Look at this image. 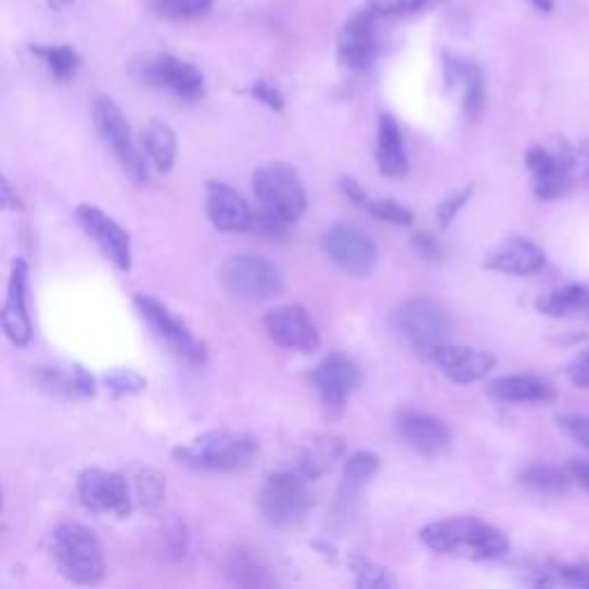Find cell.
<instances>
[{
	"mask_svg": "<svg viewBox=\"0 0 589 589\" xmlns=\"http://www.w3.org/2000/svg\"><path fill=\"white\" fill-rule=\"evenodd\" d=\"M553 578H548V585L553 582H564L572 587H587L589 589V566H578V564H562L555 566L553 572H548Z\"/></svg>",
	"mask_w": 589,
	"mask_h": 589,
	"instance_id": "cell-38",
	"label": "cell"
},
{
	"mask_svg": "<svg viewBox=\"0 0 589 589\" xmlns=\"http://www.w3.org/2000/svg\"><path fill=\"white\" fill-rule=\"evenodd\" d=\"M79 498L88 509L98 511V514L125 518L131 511L129 486L118 472L100 468L86 470L79 477Z\"/></svg>",
	"mask_w": 589,
	"mask_h": 589,
	"instance_id": "cell-11",
	"label": "cell"
},
{
	"mask_svg": "<svg viewBox=\"0 0 589 589\" xmlns=\"http://www.w3.org/2000/svg\"><path fill=\"white\" fill-rule=\"evenodd\" d=\"M24 207L22 196L14 192V187L10 184V180L0 174V210L8 213H18Z\"/></svg>",
	"mask_w": 589,
	"mask_h": 589,
	"instance_id": "cell-42",
	"label": "cell"
},
{
	"mask_svg": "<svg viewBox=\"0 0 589 589\" xmlns=\"http://www.w3.org/2000/svg\"><path fill=\"white\" fill-rule=\"evenodd\" d=\"M412 244L417 246V252H420V254H422L424 258H431V260H438V258L443 256V252H440V246L433 242V238H428V235H424V233H420V235H414V238H412Z\"/></svg>",
	"mask_w": 589,
	"mask_h": 589,
	"instance_id": "cell-44",
	"label": "cell"
},
{
	"mask_svg": "<svg viewBox=\"0 0 589 589\" xmlns=\"http://www.w3.org/2000/svg\"><path fill=\"white\" fill-rule=\"evenodd\" d=\"M488 394L504 404H550L555 389L535 375H507L488 385Z\"/></svg>",
	"mask_w": 589,
	"mask_h": 589,
	"instance_id": "cell-23",
	"label": "cell"
},
{
	"mask_svg": "<svg viewBox=\"0 0 589 589\" xmlns=\"http://www.w3.org/2000/svg\"><path fill=\"white\" fill-rule=\"evenodd\" d=\"M375 159L380 170L389 178H401L408 174V155L404 145L401 127L392 116H380L377 125V145H375Z\"/></svg>",
	"mask_w": 589,
	"mask_h": 589,
	"instance_id": "cell-24",
	"label": "cell"
},
{
	"mask_svg": "<svg viewBox=\"0 0 589 589\" xmlns=\"http://www.w3.org/2000/svg\"><path fill=\"white\" fill-rule=\"evenodd\" d=\"M350 566L353 572L357 576V582L364 585V587H385V585H392L394 580L389 578V572L383 566H377L375 562L367 560V558H353L350 560Z\"/></svg>",
	"mask_w": 589,
	"mask_h": 589,
	"instance_id": "cell-35",
	"label": "cell"
},
{
	"mask_svg": "<svg viewBox=\"0 0 589 589\" xmlns=\"http://www.w3.org/2000/svg\"><path fill=\"white\" fill-rule=\"evenodd\" d=\"M566 375H568V380H572L574 385L589 389V350L582 353L574 364L566 367Z\"/></svg>",
	"mask_w": 589,
	"mask_h": 589,
	"instance_id": "cell-43",
	"label": "cell"
},
{
	"mask_svg": "<svg viewBox=\"0 0 589 589\" xmlns=\"http://www.w3.org/2000/svg\"><path fill=\"white\" fill-rule=\"evenodd\" d=\"M521 484L527 486L529 490L558 496V492H564L568 488V477L562 470L553 468V465L535 463L521 472Z\"/></svg>",
	"mask_w": 589,
	"mask_h": 589,
	"instance_id": "cell-31",
	"label": "cell"
},
{
	"mask_svg": "<svg viewBox=\"0 0 589 589\" xmlns=\"http://www.w3.org/2000/svg\"><path fill=\"white\" fill-rule=\"evenodd\" d=\"M589 297V291L585 286H564V289H558V291H550L546 295H541L535 307L539 313L543 316H550V318H562V316H568V313H576V311H585V302Z\"/></svg>",
	"mask_w": 589,
	"mask_h": 589,
	"instance_id": "cell-27",
	"label": "cell"
},
{
	"mask_svg": "<svg viewBox=\"0 0 589 589\" xmlns=\"http://www.w3.org/2000/svg\"><path fill=\"white\" fill-rule=\"evenodd\" d=\"M223 289L238 299L265 302L283 293V277L272 263L258 256H233L221 268Z\"/></svg>",
	"mask_w": 589,
	"mask_h": 589,
	"instance_id": "cell-7",
	"label": "cell"
},
{
	"mask_svg": "<svg viewBox=\"0 0 589 589\" xmlns=\"http://www.w3.org/2000/svg\"><path fill=\"white\" fill-rule=\"evenodd\" d=\"M580 152L589 159V141H582V143H580Z\"/></svg>",
	"mask_w": 589,
	"mask_h": 589,
	"instance_id": "cell-49",
	"label": "cell"
},
{
	"mask_svg": "<svg viewBox=\"0 0 589 589\" xmlns=\"http://www.w3.org/2000/svg\"><path fill=\"white\" fill-rule=\"evenodd\" d=\"M341 451H344V445H341L338 438L322 435V438L311 443L307 447V451H304L302 463H299V474L311 482L313 477H318L320 472H325L338 459Z\"/></svg>",
	"mask_w": 589,
	"mask_h": 589,
	"instance_id": "cell-29",
	"label": "cell"
},
{
	"mask_svg": "<svg viewBox=\"0 0 589 589\" xmlns=\"http://www.w3.org/2000/svg\"><path fill=\"white\" fill-rule=\"evenodd\" d=\"M426 0H367L373 14H404L420 10Z\"/></svg>",
	"mask_w": 589,
	"mask_h": 589,
	"instance_id": "cell-40",
	"label": "cell"
},
{
	"mask_svg": "<svg viewBox=\"0 0 589 589\" xmlns=\"http://www.w3.org/2000/svg\"><path fill=\"white\" fill-rule=\"evenodd\" d=\"M377 470H380V459L373 451L353 453L344 468V479H341V488H338V502H350L357 492L371 482V477Z\"/></svg>",
	"mask_w": 589,
	"mask_h": 589,
	"instance_id": "cell-26",
	"label": "cell"
},
{
	"mask_svg": "<svg viewBox=\"0 0 589 589\" xmlns=\"http://www.w3.org/2000/svg\"><path fill=\"white\" fill-rule=\"evenodd\" d=\"M311 385L328 408H344L346 398L359 385V369L350 357L334 353L322 359L311 373Z\"/></svg>",
	"mask_w": 589,
	"mask_h": 589,
	"instance_id": "cell-18",
	"label": "cell"
},
{
	"mask_svg": "<svg viewBox=\"0 0 589 589\" xmlns=\"http://www.w3.org/2000/svg\"><path fill=\"white\" fill-rule=\"evenodd\" d=\"M47 3H49L51 10H63V8H67L72 3V0H47Z\"/></svg>",
	"mask_w": 589,
	"mask_h": 589,
	"instance_id": "cell-48",
	"label": "cell"
},
{
	"mask_svg": "<svg viewBox=\"0 0 589 589\" xmlns=\"http://www.w3.org/2000/svg\"><path fill=\"white\" fill-rule=\"evenodd\" d=\"M341 187H344V192H346L357 205H362V207H364V203H367L369 199H367V194H364V189L359 187L353 178H344V180H341Z\"/></svg>",
	"mask_w": 589,
	"mask_h": 589,
	"instance_id": "cell-45",
	"label": "cell"
},
{
	"mask_svg": "<svg viewBox=\"0 0 589 589\" xmlns=\"http://www.w3.org/2000/svg\"><path fill=\"white\" fill-rule=\"evenodd\" d=\"M92 120L104 143L111 148L113 155H116V159L125 168V174L135 182L143 184L148 180V164L135 143V137H131V127L120 106L108 98L94 100Z\"/></svg>",
	"mask_w": 589,
	"mask_h": 589,
	"instance_id": "cell-6",
	"label": "cell"
},
{
	"mask_svg": "<svg viewBox=\"0 0 589 589\" xmlns=\"http://www.w3.org/2000/svg\"><path fill=\"white\" fill-rule=\"evenodd\" d=\"M0 325H3L5 336L14 346L24 348L30 344L33 322L28 311V265L22 258L12 263L8 297L3 309H0Z\"/></svg>",
	"mask_w": 589,
	"mask_h": 589,
	"instance_id": "cell-14",
	"label": "cell"
},
{
	"mask_svg": "<svg viewBox=\"0 0 589 589\" xmlns=\"http://www.w3.org/2000/svg\"><path fill=\"white\" fill-rule=\"evenodd\" d=\"M585 311L589 313V297H587V302H585Z\"/></svg>",
	"mask_w": 589,
	"mask_h": 589,
	"instance_id": "cell-50",
	"label": "cell"
},
{
	"mask_svg": "<svg viewBox=\"0 0 589 589\" xmlns=\"http://www.w3.org/2000/svg\"><path fill=\"white\" fill-rule=\"evenodd\" d=\"M135 304L141 318L150 325V330L155 332V336L164 346L170 348V353H176L180 359H184V362L192 367L205 364V359H207L205 346L192 332H189V328L174 311L150 295H139Z\"/></svg>",
	"mask_w": 589,
	"mask_h": 589,
	"instance_id": "cell-9",
	"label": "cell"
},
{
	"mask_svg": "<svg viewBox=\"0 0 589 589\" xmlns=\"http://www.w3.org/2000/svg\"><path fill=\"white\" fill-rule=\"evenodd\" d=\"M53 558L61 574L76 585H100L106 576L102 543L81 523H63L53 532Z\"/></svg>",
	"mask_w": 589,
	"mask_h": 589,
	"instance_id": "cell-3",
	"label": "cell"
},
{
	"mask_svg": "<svg viewBox=\"0 0 589 589\" xmlns=\"http://www.w3.org/2000/svg\"><path fill=\"white\" fill-rule=\"evenodd\" d=\"M76 217H79L84 231L98 242L102 254L118 270L127 272L131 268V238L125 228L116 219L104 215L100 207H92L88 203L76 207Z\"/></svg>",
	"mask_w": 589,
	"mask_h": 589,
	"instance_id": "cell-13",
	"label": "cell"
},
{
	"mask_svg": "<svg viewBox=\"0 0 589 589\" xmlns=\"http://www.w3.org/2000/svg\"><path fill=\"white\" fill-rule=\"evenodd\" d=\"M529 3L541 12H553V0H529Z\"/></svg>",
	"mask_w": 589,
	"mask_h": 589,
	"instance_id": "cell-47",
	"label": "cell"
},
{
	"mask_svg": "<svg viewBox=\"0 0 589 589\" xmlns=\"http://www.w3.org/2000/svg\"><path fill=\"white\" fill-rule=\"evenodd\" d=\"M373 12H357L338 35V63L348 69H367L373 61Z\"/></svg>",
	"mask_w": 589,
	"mask_h": 589,
	"instance_id": "cell-22",
	"label": "cell"
},
{
	"mask_svg": "<svg viewBox=\"0 0 589 589\" xmlns=\"http://www.w3.org/2000/svg\"><path fill=\"white\" fill-rule=\"evenodd\" d=\"M484 265L492 272H502L511 277H529L537 274L546 265V254L539 244L523 240V238H511L496 249L486 254Z\"/></svg>",
	"mask_w": 589,
	"mask_h": 589,
	"instance_id": "cell-21",
	"label": "cell"
},
{
	"mask_svg": "<svg viewBox=\"0 0 589 589\" xmlns=\"http://www.w3.org/2000/svg\"><path fill=\"white\" fill-rule=\"evenodd\" d=\"M322 244H325L328 256L338 268L353 277H367L375 268V244L364 231H359L355 226L338 223L330 228Z\"/></svg>",
	"mask_w": 589,
	"mask_h": 589,
	"instance_id": "cell-10",
	"label": "cell"
},
{
	"mask_svg": "<svg viewBox=\"0 0 589 589\" xmlns=\"http://www.w3.org/2000/svg\"><path fill=\"white\" fill-rule=\"evenodd\" d=\"M0 504H3V490H0Z\"/></svg>",
	"mask_w": 589,
	"mask_h": 589,
	"instance_id": "cell-51",
	"label": "cell"
},
{
	"mask_svg": "<svg viewBox=\"0 0 589 589\" xmlns=\"http://www.w3.org/2000/svg\"><path fill=\"white\" fill-rule=\"evenodd\" d=\"M137 498L141 500L143 507L155 509L164 500V479L162 474L145 470L137 477Z\"/></svg>",
	"mask_w": 589,
	"mask_h": 589,
	"instance_id": "cell-34",
	"label": "cell"
},
{
	"mask_svg": "<svg viewBox=\"0 0 589 589\" xmlns=\"http://www.w3.org/2000/svg\"><path fill=\"white\" fill-rule=\"evenodd\" d=\"M420 539L435 553L465 560H498L509 553V541L496 525L470 516L428 523Z\"/></svg>",
	"mask_w": 589,
	"mask_h": 589,
	"instance_id": "cell-1",
	"label": "cell"
},
{
	"mask_svg": "<svg viewBox=\"0 0 589 589\" xmlns=\"http://www.w3.org/2000/svg\"><path fill=\"white\" fill-rule=\"evenodd\" d=\"M228 576L240 587H265L270 585L268 568L252 553V550H233L228 558Z\"/></svg>",
	"mask_w": 589,
	"mask_h": 589,
	"instance_id": "cell-28",
	"label": "cell"
},
{
	"mask_svg": "<svg viewBox=\"0 0 589 589\" xmlns=\"http://www.w3.org/2000/svg\"><path fill=\"white\" fill-rule=\"evenodd\" d=\"M367 210L383 219V221H389V223H398V226H410L412 223V213L408 210V207H404L401 203H396L392 199H385V201H367L364 203Z\"/></svg>",
	"mask_w": 589,
	"mask_h": 589,
	"instance_id": "cell-36",
	"label": "cell"
},
{
	"mask_svg": "<svg viewBox=\"0 0 589 589\" xmlns=\"http://www.w3.org/2000/svg\"><path fill=\"white\" fill-rule=\"evenodd\" d=\"M394 328L417 350L426 353L431 346L445 344L451 332V320L435 299L412 297L394 311Z\"/></svg>",
	"mask_w": 589,
	"mask_h": 589,
	"instance_id": "cell-8",
	"label": "cell"
},
{
	"mask_svg": "<svg viewBox=\"0 0 589 589\" xmlns=\"http://www.w3.org/2000/svg\"><path fill=\"white\" fill-rule=\"evenodd\" d=\"M426 355L431 362L451 380V383H459V385L477 383V380L486 377L492 369H496V357L482 350L468 348V346L438 344V346H431Z\"/></svg>",
	"mask_w": 589,
	"mask_h": 589,
	"instance_id": "cell-16",
	"label": "cell"
},
{
	"mask_svg": "<svg viewBox=\"0 0 589 589\" xmlns=\"http://www.w3.org/2000/svg\"><path fill=\"white\" fill-rule=\"evenodd\" d=\"M560 428L589 451V414H560Z\"/></svg>",
	"mask_w": 589,
	"mask_h": 589,
	"instance_id": "cell-37",
	"label": "cell"
},
{
	"mask_svg": "<svg viewBox=\"0 0 589 589\" xmlns=\"http://www.w3.org/2000/svg\"><path fill=\"white\" fill-rule=\"evenodd\" d=\"M258 456V440L249 433L210 431L176 449V459L194 470L240 472L252 468Z\"/></svg>",
	"mask_w": 589,
	"mask_h": 589,
	"instance_id": "cell-2",
	"label": "cell"
},
{
	"mask_svg": "<svg viewBox=\"0 0 589 589\" xmlns=\"http://www.w3.org/2000/svg\"><path fill=\"white\" fill-rule=\"evenodd\" d=\"M252 94H254V98H256L260 104L270 106L272 111H281V108H283V98H281V92H279L277 88H272L270 84H265V81L254 84Z\"/></svg>",
	"mask_w": 589,
	"mask_h": 589,
	"instance_id": "cell-41",
	"label": "cell"
},
{
	"mask_svg": "<svg viewBox=\"0 0 589 589\" xmlns=\"http://www.w3.org/2000/svg\"><path fill=\"white\" fill-rule=\"evenodd\" d=\"M150 5L168 22H192V18L207 14L213 0H150Z\"/></svg>",
	"mask_w": 589,
	"mask_h": 589,
	"instance_id": "cell-33",
	"label": "cell"
},
{
	"mask_svg": "<svg viewBox=\"0 0 589 589\" xmlns=\"http://www.w3.org/2000/svg\"><path fill=\"white\" fill-rule=\"evenodd\" d=\"M254 192L263 210L293 223L307 210V189L291 164H265L254 174Z\"/></svg>",
	"mask_w": 589,
	"mask_h": 589,
	"instance_id": "cell-4",
	"label": "cell"
},
{
	"mask_svg": "<svg viewBox=\"0 0 589 589\" xmlns=\"http://www.w3.org/2000/svg\"><path fill=\"white\" fill-rule=\"evenodd\" d=\"M568 470H572V477L589 492V463L587 461H572Z\"/></svg>",
	"mask_w": 589,
	"mask_h": 589,
	"instance_id": "cell-46",
	"label": "cell"
},
{
	"mask_svg": "<svg viewBox=\"0 0 589 589\" xmlns=\"http://www.w3.org/2000/svg\"><path fill=\"white\" fill-rule=\"evenodd\" d=\"M207 217L223 233H246L254 223L252 207L223 182L207 184Z\"/></svg>",
	"mask_w": 589,
	"mask_h": 589,
	"instance_id": "cell-20",
	"label": "cell"
},
{
	"mask_svg": "<svg viewBox=\"0 0 589 589\" xmlns=\"http://www.w3.org/2000/svg\"><path fill=\"white\" fill-rule=\"evenodd\" d=\"M263 325H265V332H268V336L279 348L297 350V353H316L320 346V336L309 311L304 307H297V304L272 309L263 318Z\"/></svg>",
	"mask_w": 589,
	"mask_h": 589,
	"instance_id": "cell-12",
	"label": "cell"
},
{
	"mask_svg": "<svg viewBox=\"0 0 589 589\" xmlns=\"http://www.w3.org/2000/svg\"><path fill=\"white\" fill-rule=\"evenodd\" d=\"M459 84L463 86V108L468 113V118L477 120L486 104V86H484L482 67L477 63L463 61V74Z\"/></svg>",
	"mask_w": 589,
	"mask_h": 589,
	"instance_id": "cell-30",
	"label": "cell"
},
{
	"mask_svg": "<svg viewBox=\"0 0 589 589\" xmlns=\"http://www.w3.org/2000/svg\"><path fill=\"white\" fill-rule=\"evenodd\" d=\"M527 168L535 176V192L541 201L558 199L572 184L574 176V155L568 148L550 152L546 148H532L525 155Z\"/></svg>",
	"mask_w": 589,
	"mask_h": 589,
	"instance_id": "cell-15",
	"label": "cell"
},
{
	"mask_svg": "<svg viewBox=\"0 0 589 589\" xmlns=\"http://www.w3.org/2000/svg\"><path fill=\"white\" fill-rule=\"evenodd\" d=\"M260 514L274 527H293L309 516L313 492L299 472H274L258 496Z\"/></svg>",
	"mask_w": 589,
	"mask_h": 589,
	"instance_id": "cell-5",
	"label": "cell"
},
{
	"mask_svg": "<svg viewBox=\"0 0 589 589\" xmlns=\"http://www.w3.org/2000/svg\"><path fill=\"white\" fill-rule=\"evenodd\" d=\"M401 438L417 451L426 456V459H435L449 449L451 435L449 428L445 426L443 420L426 412H414V410H404L398 414V424H396Z\"/></svg>",
	"mask_w": 589,
	"mask_h": 589,
	"instance_id": "cell-19",
	"label": "cell"
},
{
	"mask_svg": "<svg viewBox=\"0 0 589 589\" xmlns=\"http://www.w3.org/2000/svg\"><path fill=\"white\" fill-rule=\"evenodd\" d=\"M470 196H472V187H465V189H461V192H456L453 196L445 199L438 205V219H440V223L449 226L456 219V215H459L463 210L465 203L470 201Z\"/></svg>",
	"mask_w": 589,
	"mask_h": 589,
	"instance_id": "cell-39",
	"label": "cell"
},
{
	"mask_svg": "<svg viewBox=\"0 0 589 589\" xmlns=\"http://www.w3.org/2000/svg\"><path fill=\"white\" fill-rule=\"evenodd\" d=\"M145 79L152 86L166 88L184 102H196L205 92V79L199 67L184 63L176 55H159L145 67Z\"/></svg>",
	"mask_w": 589,
	"mask_h": 589,
	"instance_id": "cell-17",
	"label": "cell"
},
{
	"mask_svg": "<svg viewBox=\"0 0 589 589\" xmlns=\"http://www.w3.org/2000/svg\"><path fill=\"white\" fill-rule=\"evenodd\" d=\"M30 51L37 55V59H42L47 63L55 81H67L69 76L76 72V67H79V53H76L72 47L35 44V47H30Z\"/></svg>",
	"mask_w": 589,
	"mask_h": 589,
	"instance_id": "cell-32",
	"label": "cell"
},
{
	"mask_svg": "<svg viewBox=\"0 0 589 589\" xmlns=\"http://www.w3.org/2000/svg\"><path fill=\"white\" fill-rule=\"evenodd\" d=\"M143 148L159 174H168L178 159L176 131L162 120H152L143 131Z\"/></svg>",
	"mask_w": 589,
	"mask_h": 589,
	"instance_id": "cell-25",
	"label": "cell"
}]
</instances>
